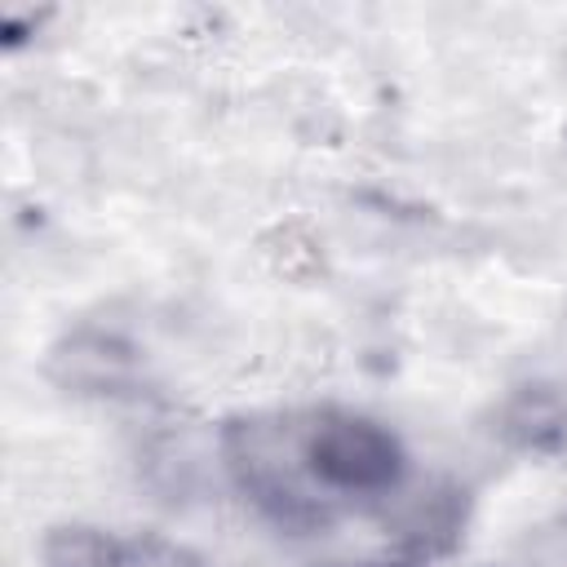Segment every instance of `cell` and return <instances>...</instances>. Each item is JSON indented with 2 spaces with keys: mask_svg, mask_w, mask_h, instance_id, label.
I'll return each instance as SVG.
<instances>
[{
  "mask_svg": "<svg viewBox=\"0 0 567 567\" xmlns=\"http://www.w3.org/2000/svg\"><path fill=\"white\" fill-rule=\"evenodd\" d=\"M306 474L346 496H385L403 483L408 456L394 430L359 412H319L301 434Z\"/></svg>",
  "mask_w": 567,
  "mask_h": 567,
  "instance_id": "cell-1",
  "label": "cell"
},
{
  "mask_svg": "<svg viewBox=\"0 0 567 567\" xmlns=\"http://www.w3.org/2000/svg\"><path fill=\"white\" fill-rule=\"evenodd\" d=\"M221 456H226V470L230 478L239 483V492L266 514L275 518L279 527H292V532H310L319 527L328 514L323 505L306 492V483L297 478L292 470V456L288 452V439L279 425H266V421H235L226 425L221 434Z\"/></svg>",
  "mask_w": 567,
  "mask_h": 567,
  "instance_id": "cell-2",
  "label": "cell"
},
{
  "mask_svg": "<svg viewBox=\"0 0 567 567\" xmlns=\"http://www.w3.org/2000/svg\"><path fill=\"white\" fill-rule=\"evenodd\" d=\"M49 377L75 394H120L137 377V350L102 328H80L49 350Z\"/></svg>",
  "mask_w": 567,
  "mask_h": 567,
  "instance_id": "cell-3",
  "label": "cell"
},
{
  "mask_svg": "<svg viewBox=\"0 0 567 567\" xmlns=\"http://www.w3.org/2000/svg\"><path fill=\"white\" fill-rule=\"evenodd\" d=\"M496 439L514 452H554L567 443V394L545 381L514 385L496 408Z\"/></svg>",
  "mask_w": 567,
  "mask_h": 567,
  "instance_id": "cell-4",
  "label": "cell"
},
{
  "mask_svg": "<svg viewBox=\"0 0 567 567\" xmlns=\"http://www.w3.org/2000/svg\"><path fill=\"white\" fill-rule=\"evenodd\" d=\"M461 523H465V501L452 492V487H439L430 496H421L408 518H403V540L421 554H439L447 549L456 536H461Z\"/></svg>",
  "mask_w": 567,
  "mask_h": 567,
  "instance_id": "cell-5",
  "label": "cell"
},
{
  "mask_svg": "<svg viewBox=\"0 0 567 567\" xmlns=\"http://www.w3.org/2000/svg\"><path fill=\"white\" fill-rule=\"evenodd\" d=\"M128 545L97 527H58L44 540V567H124Z\"/></svg>",
  "mask_w": 567,
  "mask_h": 567,
  "instance_id": "cell-6",
  "label": "cell"
},
{
  "mask_svg": "<svg viewBox=\"0 0 567 567\" xmlns=\"http://www.w3.org/2000/svg\"><path fill=\"white\" fill-rule=\"evenodd\" d=\"M124 567H199V563L168 540H133Z\"/></svg>",
  "mask_w": 567,
  "mask_h": 567,
  "instance_id": "cell-7",
  "label": "cell"
}]
</instances>
